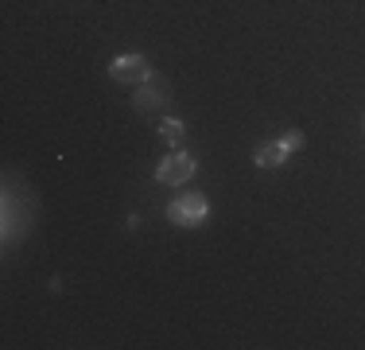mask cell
Instances as JSON below:
<instances>
[{
	"label": "cell",
	"instance_id": "cell-1",
	"mask_svg": "<svg viewBox=\"0 0 365 350\" xmlns=\"http://www.w3.org/2000/svg\"><path fill=\"white\" fill-rule=\"evenodd\" d=\"M206 214H210V203H206V195H198V191H187V195H179L168 203V218L175 226H198Z\"/></svg>",
	"mask_w": 365,
	"mask_h": 350
},
{
	"label": "cell",
	"instance_id": "cell-8",
	"mask_svg": "<svg viewBox=\"0 0 365 350\" xmlns=\"http://www.w3.org/2000/svg\"><path fill=\"white\" fill-rule=\"evenodd\" d=\"M361 129H365V117H361Z\"/></svg>",
	"mask_w": 365,
	"mask_h": 350
},
{
	"label": "cell",
	"instance_id": "cell-5",
	"mask_svg": "<svg viewBox=\"0 0 365 350\" xmlns=\"http://www.w3.org/2000/svg\"><path fill=\"white\" fill-rule=\"evenodd\" d=\"M288 156H292V152L284 148V140H276V144L268 140V144H257L253 164H257V168H280V164L288 160Z\"/></svg>",
	"mask_w": 365,
	"mask_h": 350
},
{
	"label": "cell",
	"instance_id": "cell-2",
	"mask_svg": "<svg viewBox=\"0 0 365 350\" xmlns=\"http://www.w3.org/2000/svg\"><path fill=\"white\" fill-rule=\"evenodd\" d=\"M195 171H198L195 156H187V152H171L168 160H163L160 168H155V179H160L163 187H182V183L195 179Z\"/></svg>",
	"mask_w": 365,
	"mask_h": 350
},
{
	"label": "cell",
	"instance_id": "cell-4",
	"mask_svg": "<svg viewBox=\"0 0 365 350\" xmlns=\"http://www.w3.org/2000/svg\"><path fill=\"white\" fill-rule=\"evenodd\" d=\"M168 82H163L160 74H152V78H144L140 86H136V94H133V105L140 113H152V109H160V105H168Z\"/></svg>",
	"mask_w": 365,
	"mask_h": 350
},
{
	"label": "cell",
	"instance_id": "cell-7",
	"mask_svg": "<svg viewBox=\"0 0 365 350\" xmlns=\"http://www.w3.org/2000/svg\"><path fill=\"white\" fill-rule=\"evenodd\" d=\"M284 148H288V152H295V148H303V133H288V136H284Z\"/></svg>",
	"mask_w": 365,
	"mask_h": 350
},
{
	"label": "cell",
	"instance_id": "cell-6",
	"mask_svg": "<svg viewBox=\"0 0 365 350\" xmlns=\"http://www.w3.org/2000/svg\"><path fill=\"white\" fill-rule=\"evenodd\" d=\"M182 133H187V125H182V121H175V117H168V121H163V125H160V136L168 140L171 148H179Z\"/></svg>",
	"mask_w": 365,
	"mask_h": 350
},
{
	"label": "cell",
	"instance_id": "cell-3",
	"mask_svg": "<svg viewBox=\"0 0 365 350\" xmlns=\"http://www.w3.org/2000/svg\"><path fill=\"white\" fill-rule=\"evenodd\" d=\"M155 70L148 66V59L144 55H117L109 63V78H117V82H133V86H140L144 78H152Z\"/></svg>",
	"mask_w": 365,
	"mask_h": 350
}]
</instances>
